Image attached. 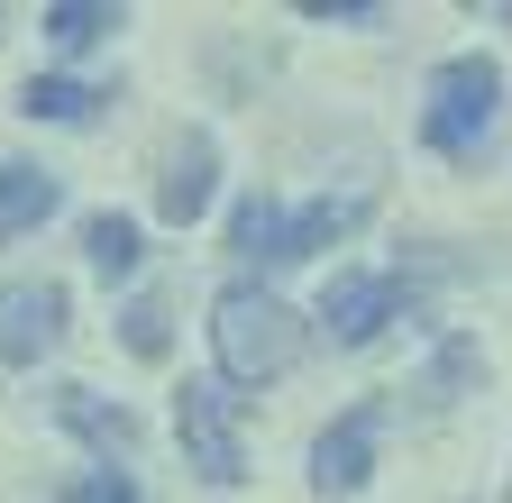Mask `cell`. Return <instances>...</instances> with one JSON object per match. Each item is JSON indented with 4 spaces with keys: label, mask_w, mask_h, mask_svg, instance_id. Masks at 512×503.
I'll return each mask as SVG.
<instances>
[{
    "label": "cell",
    "mask_w": 512,
    "mask_h": 503,
    "mask_svg": "<svg viewBox=\"0 0 512 503\" xmlns=\"http://www.w3.org/2000/svg\"><path fill=\"white\" fill-rule=\"evenodd\" d=\"M211 357H220V385H275L302 357V311L266 284H229L211 302Z\"/></svg>",
    "instance_id": "obj_1"
},
{
    "label": "cell",
    "mask_w": 512,
    "mask_h": 503,
    "mask_svg": "<svg viewBox=\"0 0 512 503\" xmlns=\"http://www.w3.org/2000/svg\"><path fill=\"white\" fill-rule=\"evenodd\" d=\"M421 138H430V156H448V165H476L494 138H503V65L494 55H448V65L430 74V101H421Z\"/></svg>",
    "instance_id": "obj_2"
},
{
    "label": "cell",
    "mask_w": 512,
    "mask_h": 503,
    "mask_svg": "<svg viewBox=\"0 0 512 503\" xmlns=\"http://www.w3.org/2000/svg\"><path fill=\"white\" fill-rule=\"evenodd\" d=\"M357 220H366V193L302 202V211H284L275 193H247L238 220H229V247H238V257H256V266H302V257H320V247H339Z\"/></svg>",
    "instance_id": "obj_3"
},
{
    "label": "cell",
    "mask_w": 512,
    "mask_h": 503,
    "mask_svg": "<svg viewBox=\"0 0 512 503\" xmlns=\"http://www.w3.org/2000/svg\"><path fill=\"white\" fill-rule=\"evenodd\" d=\"M174 430H183V458H192V476H211V485H238V476H247L238 394L220 385V375H183V394H174Z\"/></svg>",
    "instance_id": "obj_4"
},
{
    "label": "cell",
    "mask_w": 512,
    "mask_h": 503,
    "mask_svg": "<svg viewBox=\"0 0 512 503\" xmlns=\"http://www.w3.org/2000/svg\"><path fill=\"white\" fill-rule=\"evenodd\" d=\"M403 311H412V284L403 275H330V293H320L311 321H320L330 348H375Z\"/></svg>",
    "instance_id": "obj_5"
},
{
    "label": "cell",
    "mask_w": 512,
    "mask_h": 503,
    "mask_svg": "<svg viewBox=\"0 0 512 503\" xmlns=\"http://www.w3.org/2000/svg\"><path fill=\"white\" fill-rule=\"evenodd\" d=\"M375 430H384V403L339 412L330 430L311 439V485H320V494H366V485H375Z\"/></svg>",
    "instance_id": "obj_6"
},
{
    "label": "cell",
    "mask_w": 512,
    "mask_h": 503,
    "mask_svg": "<svg viewBox=\"0 0 512 503\" xmlns=\"http://www.w3.org/2000/svg\"><path fill=\"white\" fill-rule=\"evenodd\" d=\"M64 339V284H0V366H37Z\"/></svg>",
    "instance_id": "obj_7"
},
{
    "label": "cell",
    "mask_w": 512,
    "mask_h": 503,
    "mask_svg": "<svg viewBox=\"0 0 512 503\" xmlns=\"http://www.w3.org/2000/svg\"><path fill=\"white\" fill-rule=\"evenodd\" d=\"M211 193H220V147L192 129V138H174V156H165V174H156V220L192 229V220L211 211Z\"/></svg>",
    "instance_id": "obj_8"
},
{
    "label": "cell",
    "mask_w": 512,
    "mask_h": 503,
    "mask_svg": "<svg viewBox=\"0 0 512 503\" xmlns=\"http://www.w3.org/2000/svg\"><path fill=\"white\" fill-rule=\"evenodd\" d=\"M55 421L74 430V439H92L101 458H138V412H119V403H101L92 385H55Z\"/></svg>",
    "instance_id": "obj_9"
},
{
    "label": "cell",
    "mask_w": 512,
    "mask_h": 503,
    "mask_svg": "<svg viewBox=\"0 0 512 503\" xmlns=\"http://www.w3.org/2000/svg\"><path fill=\"white\" fill-rule=\"evenodd\" d=\"M55 211V174L28 165V156H0V238H19Z\"/></svg>",
    "instance_id": "obj_10"
},
{
    "label": "cell",
    "mask_w": 512,
    "mask_h": 503,
    "mask_svg": "<svg viewBox=\"0 0 512 503\" xmlns=\"http://www.w3.org/2000/svg\"><path fill=\"white\" fill-rule=\"evenodd\" d=\"M110 92H92V83H74V74H37L28 92H19V110L28 119H55V129H74V119H92Z\"/></svg>",
    "instance_id": "obj_11"
},
{
    "label": "cell",
    "mask_w": 512,
    "mask_h": 503,
    "mask_svg": "<svg viewBox=\"0 0 512 503\" xmlns=\"http://www.w3.org/2000/svg\"><path fill=\"white\" fill-rule=\"evenodd\" d=\"M83 257L119 284V275H138V220H128V211H92L83 220Z\"/></svg>",
    "instance_id": "obj_12"
},
{
    "label": "cell",
    "mask_w": 512,
    "mask_h": 503,
    "mask_svg": "<svg viewBox=\"0 0 512 503\" xmlns=\"http://www.w3.org/2000/svg\"><path fill=\"white\" fill-rule=\"evenodd\" d=\"M64 55H83V46H101L110 28H119V10H101V0H46V19H37Z\"/></svg>",
    "instance_id": "obj_13"
},
{
    "label": "cell",
    "mask_w": 512,
    "mask_h": 503,
    "mask_svg": "<svg viewBox=\"0 0 512 503\" xmlns=\"http://www.w3.org/2000/svg\"><path fill=\"white\" fill-rule=\"evenodd\" d=\"M119 339H128V357H165V302L138 293V302L119 311Z\"/></svg>",
    "instance_id": "obj_14"
},
{
    "label": "cell",
    "mask_w": 512,
    "mask_h": 503,
    "mask_svg": "<svg viewBox=\"0 0 512 503\" xmlns=\"http://www.w3.org/2000/svg\"><path fill=\"white\" fill-rule=\"evenodd\" d=\"M64 503H138V485H128L119 467H92L83 485H64Z\"/></svg>",
    "instance_id": "obj_15"
}]
</instances>
